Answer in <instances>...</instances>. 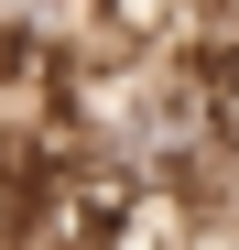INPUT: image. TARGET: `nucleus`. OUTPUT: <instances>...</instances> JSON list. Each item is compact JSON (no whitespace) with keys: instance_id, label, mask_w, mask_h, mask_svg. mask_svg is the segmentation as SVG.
<instances>
[]
</instances>
